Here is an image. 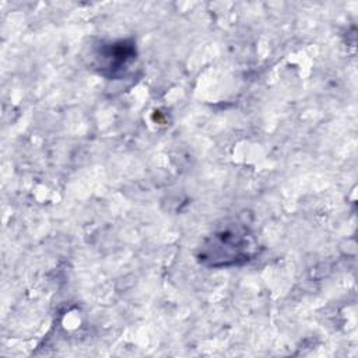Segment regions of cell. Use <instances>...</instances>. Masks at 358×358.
<instances>
[{
	"instance_id": "6da1fadb",
	"label": "cell",
	"mask_w": 358,
	"mask_h": 358,
	"mask_svg": "<svg viewBox=\"0 0 358 358\" xmlns=\"http://www.w3.org/2000/svg\"><path fill=\"white\" fill-rule=\"evenodd\" d=\"M255 246L249 229L241 224H232L213 232L200 246L199 257L208 266H231L249 260Z\"/></svg>"
},
{
	"instance_id": "7a4b0ae2",
	"label": "cell",
	"mask_w": 358,
	"mask_h": 358,
	"mask_svg": "<svg viewBox=\"0 0 358 358\" xmlns=\"http://www.w3.org/2000/svg\"><path fill=\"white\" fill-rule=\"evenodd\" d=\"M136 57V52L131 43H126L123 41L117 43H109L105 45L101 49L99 59H101V67L109 70L110 76L115 77L117 73H122V70Z\"/></svg>"
}]
</instances>
